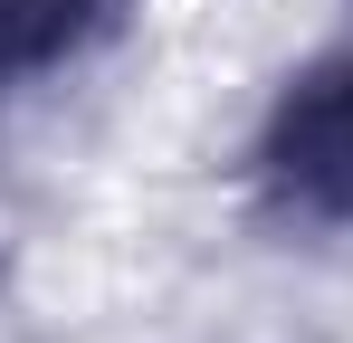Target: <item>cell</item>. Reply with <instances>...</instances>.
<instances>
[{
  "instance_id": "cell-1",
  "label": "cell",
  "mask_w": 353,
  "mask_h": 343,
  "mask_svg": "<svg viewBox=\"0 0 353 343\" xmlns=\"http://www.w3.org/2000/svg\"><path fill=\"white\" fill-rule=\"evenodd\" d=\"M268 191L287 220L353 229V57H315L268 114Z\"/></svg>"
},
{
  "instance_id": "cell-2",
  "label": "cell",
  "mask_w": 353,
  "mask_h": 343,
  "mask_svg": "<svg viewBox=\"0 0 353 343\" xmlns=\"http://www.w3.org/2000/svg\"><path fill=\"white\" fill-rule=\"evenodd\" d=\"M105 10L115 0H0V86H19V76L58 67L67 48H86Z\"/></svg>"
}]
</instances>
